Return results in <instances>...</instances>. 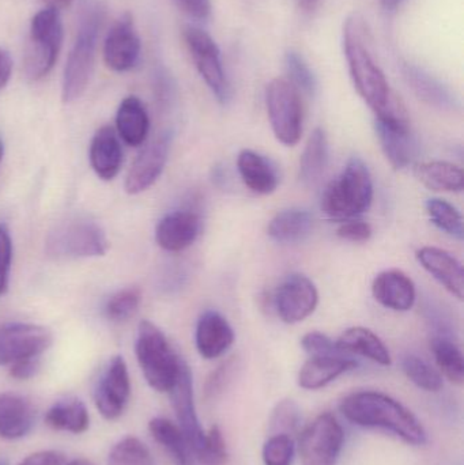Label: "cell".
Segmentation results:
<instances>
[{"label":"cell","instance_id":"obj_1","mask_svg":"<svg viewBox=\"0 0 464 465\" xmlns=\"http://www.w3.org/2000/svg\"><path fill=\"white\" fill-rule=\"evenodd\" d=\"M343 52L351 81L376 117L386 114L400 98L392 92L370 48L367 25L361 16H349L343 25Z\"/></svg>","mask_w":464,"mask_h":465},{"label":"cell","instance_id":"obj_2","mask_svg":"<svg viewBox=\"0 0 464 465\" xmlns=\"http://www.w3.org/2000/svg\"><path fill=\"white\" fill-rule=\"evenodd\" d=\"M340 409L354 425L391 431L414 447L427 444L424 426L410 410L391 396L372 391L351 393L341 401Z\"/></svg>","mask_w":464,"mask_h":465},{"label":"cell","instance_id":"obj_3","mask_svg":"<svg viewBox=\"0 0 464 465\" xmlns=\"http://www.w3.org/2000/svg\"><path fill=\"white\" fill-rule=\"evenodd\" d=\"M373 182L364 161L353 157L321 196V212L331 220L345 221L364 214L372 206Z\"/></svg>","mask_w":464,"mask_h":465},{"label":"cell","instance_id":"obj_4","mask_svg":"<svg viewBox=\"0 0 464 465\" xmlns=\"http://www.w3.org/2000/svg\"><path fill=\"white\" fill-rule=\"evenodd\" d=\"M136 360L147 384L157 392H171L183 360L173 351L163 331L152 322H142L135 343Z\"/></svg>","mask_w":464,"mask_h":465},{"label":"cell","instance_id":"obj_5","mask_svg":"<svg viewBox=\"0 0 464 465\" xmlns=\"http://www.w3.org/2000/svg\"><path fill=\"white\" fill-rule=\"evenodd\" d=\"M101 22L103 13L98 7L87 8L81 18L75 43L68 54L63 75L62 97L65 104L79 100L89 86Z\"/></svg>","mask_w":464,"mask_h":465},{"label":"cell","instance_id":"obj_6","mask_svg":"<svg viewBox=\"0 0 464 465\" xmlns=\"http://www.w3.org/2000/svg\"><path fill=\"white\" fill-rule=\"evenodd\" d=\"M63 44V22L59 10L46 7L33 16L25 54V74L30 81H40L51 73Z\"/></svg>","mask_w":464,"mask_h":465},{"label":"cell","instance_id":"obj_7","mask_svg":"<svg viewBox=\"0 0 464 465\" xmlns=\"http://www.w3.org/2000/svg\"><path fill=\"white\" fill-rule=\"evenodd\" d=\"M45 251L54 259L104 256L108 240L97 223L87 218H73L49 232Z\"/></svg>","mask_w":464,"mask_h":465},{"label":"cell","instance_id":"obj_8","mask_svg":"<svg viewBox=\"0 0 464 465\" xmlns=\"http://www.w3.org/2000/svg\"><path fill=\"white\" fill-rule=\"evenodd\" d=\"M266 106L275 138L285 146L299 143L302 134L299 90L286 79H272L266 87Z\"/></svg>","mask_w":464,"mask_h":465},{"label":"cell","instance_id":"obj_9","mask_svg":"<svg viewBox=\"0 0 464 465\" xmlns=\"http://www.w3.org/2000/svg\"><path fill=\"white\" fill-rule=\"evenodd\" d=\"M184 40L196 70L221 104L231 100V84L223 70L222 56L214 38L196 26L184 29Z\"/></svg>","mask_w":464,"mask_h":465},{"label":"cell","instance_id":"obj_10","mask_svg":"<svg viewBox=\"0 0 464 465\" xmlns=\"http://www.w3.org/2000/svg\"><path fill=\"white\" fill-rule=\"evenodd\" d=\"M342 426L334 415H319L301 434L300 456L302 465H337L343 447Z\"/></svg>","mask_w":464,"mask_h":465},{"label":"cell","instance_id":"obj_11","mask_svg":"<svg viewBox=\"0 0 464 465\" xmlns=\"http://www.w3.org/2000/svg\"><path fill=\"white\" fill-rule=\"evenodd\" d=\"M131 396L130 374L122 355L109 361L94 388V404L106 420H116L124 414Z\"/></svg>","mask_w":464,"mask_h":465},{"label":"cell","instance_id":"obj_12","mask_svg":"<svg viewBox=\"0 0 464 465\" xmlns=\"http://www.w3.org/2000/svg\"><path fill=\"white\" fill-rule=\"evenodd\" d=\"M51 331L35 324H8L0 328V366L40 357L51 347Z\"/></svg>","mask_w":464,"mask_h":465},{"label":"cell","instance_id":"obj_13","mask_svg":"<svg viewBox=\"0 0 464 465\" xmlns=\"http://www.w3.org/2000/svg\"><path fill=\"white\" fill-rule=\"evenodd\" d=\"M319 292L313 282L301 273H291L278 287L275 309L286 324L304 322L315 312Z\"/></svg>","mask_w":464,"mask_h":465},{"label":"cell","instance_id":"obj_14","mask_svg":"<svg viewBox=\"0 0 464 465\" xmlns=\"http://www.w3.org/2000/svg\"><path fill=\"white\" fill-rule=\"evenodd\" d=\"M171 139V133L160 134L141 150L125 177V193L138 195L157 183L168 163Z\"/></svg>","mask_w":464,"mask_h":465},{"label":"cell","instance_id":"obj_15","mask_svg":"<svg viewBox=\"0 0 464 465\" xmlns=\"http://www.w3.org/2000/svg\"><path fill=\"white\" fill-rule=\"evenodd\" d=\"M172 406L180 423V430L193 450L195 458L201 455L204 447L206 433L202 430L193 403V374L187 363L183 361L179 377L171 390Z\"/></svg>","mask_w":464,"mask_h":465},{"label":"cell","instance_id":"obj_16","mask_svg":"<svg viewBox=\"0 0 464 465\" xmlns=\"http://www.w3.org/2000/svg\"><path fill=\"white\" fill-rule=\"evenodd\" d=\"M141 56V38L133 18L124 15L116 22L104 43V62L116 73L133 70Z\"/></svg>","mask_w":464,"mask_h":465},{"label":"cell","instance_id":"obj_17","mask_svg":"<svg viewBox=\"0 0 464 465\" xmlns=\"http://www.w3.org/2000/svg\"><path fill=\"white\" fill-rule=\"evenodd\" d=\"M202 231V221L196 213L188 210L169 213L158 223L155 241L168 252H182L190 248Z\"/></svg>","mask_w":464,"mask_h":465},{"label":"cell","instance_id":"obj_18","mask_svg":"<svg viewBox=\"0 0 464 465\" xmlns=\"http://www.w3.org/2000/svg\"><path fill=\"white\" fill-rule=\"evenodd\" d=\"M417 260L447 292L458 300H463V267L457 257L443 249L424 246L417 252Z\"/></svg>","mask_w":464,"mask_h":465},{"label":"cell","instance_id":"obj_19","mask_svg":"<svg viewBox=\"0 0 464 465\" xmlns=\"http://www.w3.org/2000/svg\"><path fill=\"white\" fill-rule=\"evenodd\" d=\"M373 298L394 312L410 311L416 302L414 282L400 270L383 271L372 283Z\"/></svg>","mask_w":464,"mask_h":465},{"label":"cell","instance_id":"obj_20","mask_svg":"<svg viewBox=\"0 0 464 465\" xmlns=\"http://www.w3.org/2000/svg\"><path fill=\"white\" fill-rule=\"evenodd\" d=\"M195 341L196 349L204 360H215L231 349L234 332L222 314L207 311L196 324Z\"/></svg>","mask_w":464,"mask_h":465},{"label":"cell","instance_id":"obj_21","mask_svg":"<svg viewBox=\"0 0 464 465\" xmlns=\"http://www.w3.org/2000/svg\"><path fill=\"white\" fill-rule=\"evenodd\" d=\"M375 130L378 134L379 142L381 144L384 155H386L392 168H409L419 155V143L416 136L409 127L400 125L386 124V123L375 122Z\"/></svg>","mask_w":464,"mask_h":465},{"label":"cell","instance_id":"obj_22","mask_svg":"<svg viewBox=\"0 0 464 465\" xmlns=\"http://www.w3.org/2000/svg\"><path fill=\"white\" fill-rule=\"evenodd\" d=\"M35 406L26 398L0 393V439H24L35 428Z\"/></svg>","mask_w":464,"mask_h":465},{"label":"cell","instance_id":"obj_23","mask_svg":"<svg viewBox=\"0 0 464 465\" xmlns=\"http://www.w3.org/2000/svg\"><path fill=\"white\" fill-rule=\"evenodd\" d=\"M90 163L101 180L111 182L119 174L123 165V150L116 131L104 125L93 136L90 144Z\"/></svg>","mask_w":464,"mask_h":465},{"label":"cell","instance_id":"obj_24","mask_svg":"<svg viewBox=\"0 0 464 465\" xmlns=\"http://www.w3.org/2000/svg\"><path fill=\"white\" fill-rule=\"evenodd\" d=\"M357 368V362L349 355H315L308 360L299 373L302 390L318 391Z\"/></svg>","mask_w":464,"mask_h":465},{"label":"cell","instance_id":"obj_25","mask_svg":"<svg viewBox=\"0 0 464 465\" xmlns=\"http://www.w3.org/2000/svg\"><path fill=\"white\" fill-rule=\"evenodd\" d=\"M237 169L242 183L258 195H270L280 184L274 163L252 150H242L237 157Z\"/></svg>","mask_w":464,"mask_h":465},{"label":"cell","instance_id":"obj_26","mask_svg":"<svg viewBox=\"0 0 464 465\" xmlns=\"http://www.w3.org/2000/svg\"><path fill=\"white\" fill-rule=\"evenodd\" d=\"M402 73L417 97L428 105L444 111L457 108L458 101L451 90L427 71L414 64H403Z\"/></svg>","mask_w":464,"mask_h":465},{"label":"cell","instance_id":"obj_27","mask_svg":"<svg viewBox=\"0 0 464 465\" xmlns=\"http://www.w3.org/2000/svg\"><path fill=\"white\" fill-rule=\"evenodd\" d=\"M117 136L128 146L138 147L146 142L150 119L143 103L135 95L124 98L116 114Z\"/></svg>","mask_w":464,"mask_h":465},{"label":"cell","instance_id":"obj_28","mask_svg":"<svg viewBox=\"0 0 464 465\" xmlns=\"http://www.w3.org/2000/svg\"><path fill=\"white\" fill-rule=\"evenodd\" d=\"M338 349L345 354L361 355L381 366L391 365V354L386 344L376 333L364 327H353L346 330L337 341Z\"/></svg>","mask_w":464,"mask_h":465},{"label":"cell","instance_id":"obj_29","mask_svg":"<svg viewBox=\"0 0 464 465\" xmlns=\"http://www.w3.org/2000/svg\"><path fill=\"white\" fill-rule=\"evenodd\" d=\"M313 223V215L307 210H283L270 223L269 235L275 242L283 245L299 243L312 232Z\"/></svg>","mask_w":464,"mask_h":465},{"label":"cell","instance_id":"obj_30","mask_svg":"<svg viewBox=\"0 0 464 465\" xmlns=\"http://www.w3.org/2000/svg\"><path fill=\"white\" fill-rule=\"evenodd\" d=\"M414 176L428 190L436 193H462L463 172L459 166L446 161L417 163Z\"/></svg>","mask_w":464,"mask_h":465},{"label":"cell","instance_id":"obj_31","mask_svg":"<svg viewBox=\"0 0 464 465\" xmlns=\"http://www.w3.org/2000/svg\"><path fill=\"white\" fill-rule=\"evenodd\" d=\"M329 165V141L321 128H315L308 138L300 158V179L304 184L313 185L321 179Z\"/></svg>","mask_w":464,"mask_h":465},{"label":"cell","instance_id":"obj_32","mask_svg":"<svg viewBox=\"0 0 464 465\" xmlns=\"http://www.w3.org/2000/svg\"><path fill=\"white\" fill-rule=\"evenodd\" d=\"M45 423L54 430L82 434L89 429L90 417L84 401L67 399L57 401L46 411Z\"/></svg>","mask_w":464,"mask_h":465},{"label":"cell","instance_id":"obj_33","mask_svg":"<svg viewBox=\"0 0 464 465\" xmlns=\"http://www.w3.org/2000/svg\"><path fill=\"white\" fill-rule=\"evenodd\" d=\"M149 430L153 439L163 448L176 465H196L195 456L188 447L182 430L165 418L150 420Z\"/></svg>","mask_w":464,"mask_h":465},{"label":"cell","instance_id":"obj_34","mask_svg":"<svg viewBox=\"0 0 464 465\" xmlns=\"http://www.w3.org/2000/svg\"><path fill=\"white\" fill-rule=\"evenodd\" d=\"M430 350L444 377L457 385L464 381V360L460 347L446 333H438L430 339Z\"/></svg>","mask_w":464,"mask_h":465},{"label":"cell","instance_id":"obj_35","mask_svg":"<svg viewBox=\"0 0 464 465\" xmlns=\"http://www.w3.org/2000/svg\"><path fill=\"white\" fill-rule=\"evenodd\" d=\"M427 213L433 225L439 231L444 232L457 240H463V217L457 207L443 199H429L427 202Z\"/></svg>","mask_w":464,"mask_h":465},{"label":"cell","instance_id":"obj_36","mask_svg":"<svg viewBox=\"0 0 464 465\" xmlns=\"http://www.w3.org/2000/svg\"><path fill=\"white\" fill-rule=\"evenodd\" d=\"M402 369L413 384L427 392H439L443 388L440 371L417 355H406L402 360Z\"/></svg>","mask_w":464,"mask_h":465},{"label":"cell","instance_id":"obj_37","mask_svg":"<svg viewBox=\"0 0 464 465\" xmlns=\"http://www.w3.org/2000/svg\"><path fill=\"white\" fill-rule=\"evenodd\" d=\"M109 465H154L149 448L135 437H125L114 445L108 458Z\"/></svg>","mask_w":464,"mask_h":465},{"label":"cell","instance_id":"obj_38","mask_svg":"<svg viewBox=\"0 0 464 465\" xmlns=\"http://www.w3.org/2000/svg\"><path fill=\"white\" fill-rule=\"evenodd\" d=\"M285 67L291 84L296 87L297 90H301L305 94L312 95L318 92V79L315 74L311 70L310 64L305 62L304 57L296 51L286 52L285 54Z\"/></svg>","mask_w":464,"mask_h":465},{"label":"cell","instance_id":"obj_39","mask_svg":"<svg viewBox=\"0 0 464 465\" xmlns=\"http://www.w3.org/2000/svg\"><path fill=\"white\" fill-rule=\"evenodd\" d=\"M141 301V290L136 289V287L120 290L116 294L112 295L106 302L105 309H104L105 316L111 322H125L138 312Z\"/></svg>","mask_w":464,"mask_h":465},{"label":"cell","instance_id":"obj_40","mask_svg":"<svg viewBox=\"0 0 464 465\" xmlns=\"http://www.w3.org/2000/svg\"><path fill=\"white\" fill-rule=\"evenodd\" d=\"M300 420H301V414H300L299 406L293 401L286 399V401H280L270 417V434L271 436H277V434L291 436L299 429Z\"/></svg>","mask_w":464,"mask_h":465},{"label":"cell","instance_id":"obj_41","mask_svg":"<svg viewBox=\"0 0 464 465\" xmlns=\"http://www.w3.org/2000/svg\"><path fill=\"white\" fill-rule=\"evenodd\" d=\"M239 368V360L236 357L229 358L225 362L221 363L207 379L204 384V398L212 401L220 398L226 390H228L231 382L233 381L234 374Z\"/></svg>","mask_w":464,"mask_h":465},{"label":"cell","instance_id":"obj_42","mask_svg":"<svg viewBox=\"0 0 464 465\" xmlns=\"http://www.w3.org/2000/svg\"><path fill=\"white\" fill-rule=\"evenodd\" d=\"M264 465H291L294 459V442L291 436H270L262 452Z\"/></svg>","mask_w":464,"mask_h":465},{"label":"cell","instance_id":"obj_43","mask_svg":"<svg viewBox=\"0 0 464 465\" xmlns=\"http://www.w3.org/2000/svg\"><path fill=\"white\" fill-rule=\"evenodd\" d=\"M196 459L202 465H228V450L222 431L218 426H212L209 433H206L203 450Z\"/></svg>","mask_w":464,"mask_h":465},{"label":"cell","instance_id":"obj_44","mask_svg":"<svg viewBox=\"0 0 464 465\" xmlns=\"http://www.w3.org/2000/svg\"><path fill=\"white\" fill-rule=\"evenodd\" d=\"M301 346L312 355H348L338 349L337 343L321 332H310L302 336Z\"/></svg>","mask_w":464,"mask_h":465},{"label":"cell","instance_id":"obj_45","mask_svg":"<svg viewBox=\"0 0 464 465\" xmlns=\"http://www.w3.org/2000/svg\"><path fill=\"white\" fill-rule=\"evenodd\" d=\"M11 259H13V243H11L10 232L5 226H0V294H5L8 289Z\"/></svg>","mask_w":464,"mask_h":465},{"label":"cell","instance_id":"obj_46","mask_svg":"<svg viewBox=\"0 0 464 465\" xmlns=\"http://www.w3.org/2000/svg\"><path fill=\"white\" fill-rule=\"evenodd\" d=\"M372 228L370 223L362 221H350L343 223L337 231L338 237L349 242H367L372 237Z\"/></svg>","mask_w":464,"mask_h":465},{"label":"cell","instance_id":"obj_47","mask_svg":"<svg viewBox=\"0 0 464 465\" xmlns=\"http://www.w3.org/2000/svg\"><path fill=\"white\" fill-rule=\"evenodd\" d=\"M40 360L37 358H27V360L18 361V362L10 365V376L15 380H30L40 371Z\"/></svg>","mask_w":464,"mask_h":465},{"label":"cell","instance_id":"obj_48","mask_svg":"<svg viewBox=\"0 0 464 465\" xmlns=\"http://www.w3.org/2000/svg\"><path fill=\"white\" fill-rule=\"evenodd\" d=\"M65 456L57 450H40L27 456L18 465H64Z\"/></svg>","mask_w":464,"mask_h":465},{"label":"cell","instance_id":"obj_49","mask_svg":"<svg viewBox=\"0 0 464 465\" xmlns=\"http://www.w3.org/2000/svg\"><path fill=\"white\" fill-rule=\"evenodd\" d=\"M180 7L191 16V18L204 21L212 14V2L210 0H177Z\"/></svg>","mask_w":464,"mask_h":465},{"label":"cell","instance_id":"obj_50","mask_svg":"<svg viewBox=\"0 0 464 465\" xmlns=\"http://www.w3.org/2000/svg\"><path fill=\"white\" fill-rule=\"evenodd\" d=\"M13 73V59L5 49L0 48V90L7 86Z\"/></svg>","mask_w":464,"mask_h":465},{"label":"cell","instance_id":"obj_51","mask_svg":"<svg viewBox=\"0 0 464 465\" xmlns=\"http://www.w3.org/2000/svg\"><path fill=\"white\" fill-rule=\"evenodd\" d=\"M294 2H296L297 8H299L301 13L312 14L318 10L321 0H294Z\"/></svg>","mask_w":464,"mask_h":465},{"label":"cell","instance_id":"obj_52","mask_svg":"<svg viewBox=\"0 0 464 465\" xmlns=\"http://www.w3.org/2000/svg\"><path fill=\"white\" fill-rule=\"evenodd\" d=\"M403 2L405 0H380V5L386 13L391 14L395 13Z\"/></svg>","mask_w":464,"mask_h":465},{"label":"cell","instance_id":"obj_53","mask_svg":"<svg viewBox=\"0 0 464 465\" xmlns=\"http://www.w3.org/2000/svg\"><path fill=\"white\" fill-rule=\"evenodd\" d=\"M48 5V7L56 8V10H60V8L68 7V5L73 3V0H43Z\"/></svg>","mask_w":464,"mask_h":465},{"label":"cell","instance_id":"obj_54","mask_svg":"<svg viewBox=\"0 0 464 465\" xmlns=\"http://www.w3.org/2000/svg\"><path fill=\"white\" fill-rule=\"evenodd\" d=\"M64 465H94L90 463L89 460H84V459H76V460L70 461V463Z\"/></svg>","mask_w":464,"mask_h":465},{"label":"cell","instance_id":"obj_55","mask_svg":"<svg viewBox=\"0 0 464 465\" xmlns=\"http://www.w3.org/2000/svg\"><path fill=\"white\" fill-rule=\"evenodd\" d=\"M0 465H8V460L5 458H0Z\"/></svg>","mask_w":464,"mask_h":465},{"label":"cell","instance_id":"obj_56","mask_svg":"<svg viewBox=\"0 0 464 465\" xmlns=\"http://www.w3.org/2000/svg\"><path fill=\"white\" fill-rule=\"evenodd\" d=\"M3 150H5V147H3V142L0 141V161H2Z\"/></svg>","mask_w":464,"mask_h":465}]
</instances>
